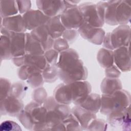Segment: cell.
Returning <instances> with one entry per match:
<instances>
[{
    "label": "cell",
    "instance_id": "obj_1",
    "mask_svg": "<svg viewBox=\"0 0 131 131\" xmlns=\"http://www.w3.org/2000/svg\"><path fill=\"white\" fill-rule=\"evenodd\" d=\"M56 66L59 78L63 83L85 80L88 77V70L74 49L69 48L59 53Z\"/></svg>",
    "mask_w": 131,
    "mask_h": 131
},
{
    "label": "cell",
    "instance_id": "obj_2",
    "mask_svg": "<svg viewBox=\"0 0 131 131\" xmlns=\"http://www.w3.org/2000/svg\"><path fill=\"white\" fill-rule=\"evenodd\" d=\"M101 114L107 116L112 112L123 109L130 105V93L122 89L110 94L101 95Z\"/></svg>",
    "mask_w": 131,
    "mask_h": 131
},
{
    "label": "cell",
    "instance_id": "obj_3",
    "mask_svg": "<svg viewBox=\"0 0 131 131\" xmlns=\"http://www.w3.org/2000/svg\"><path fill=\"white\" fill-rule=\"evenodd\" d=\"M130 105L111 112L107 115L108 125L116 130L130 131L131 130Z\"/></svg>",
    "mask_w": 131,
    "mask_h": 131
},
{
    "label": "cell",
    "instance_id": "obj_4",
    "mask_svg": "<svg viewBox=\"0 0 131 131\" xmlns=\"http://www.w3.org/2000/svg\"><path fill=\"white\" fill-rule=\"evenodd\" d=\"M24 110L30 114L34 122L33 130H48L46 123L48 110L43 104L32 101L25 106Z\"/></svg>",
    "mask_w": 131,
    "mask_h": 131
},
{
    "label": "cell",
    "instance_id": "obj_5",
    "mask_svg": "<svg viewBox=\"0 0 131 131\" xmlns=\"http://www.w3.org/2000/svg\"><path fill=\"white\" fill-rule=\"evenodd\" d=\"M61 21L67 29H76L84 23L82 13L78 6L66 8L60 15Z\"/></svg>",
    "mask_w": 131,
    "mask_h": 131
},
{
    "label": "cell",
    "instance_id": "obj_6",
    "mask_svg": "<svg viewBox=\"0 0 131 131\" xmlns=\"http://www.w3.org/2000/svg\"><path fill=\"white\" fill-rule=\"evenodd\" d=\"M1 33L2 35L8 36L10 38L12 58L26 54V32H14L7 30L3 27H1Z\"/></svg>",
    "mask_w": 131,
    "mask_h": 131
},
{
    "label": "cell",
    "instance_id": "obj_7",
    "mask_svg": "<svg viewBox=\"0 0 131 131\" xmlns=\"http://www.w3.org/2000/svg\"><path fill=\"white\" fill-rule=\"evenodd\" d=\"M83 17L84 22L97 28H102L104 20L100 16L96 4L92 2H85L78 5Z\"/></svg>",
    "mask_w": 131,
    "mask_h": 131
},
{
    "label": "cell",
    "instance_id": "obj_8",
    "mask_svg": "<svg viewBox=\"0 0 131 131\" xmlns=\"http://www.w3.org/2000/svg\"><path fill=\"white\" fill-rule=\"evenodd\" d=\"M110 39L113 50L122 47H129L130 26L127 25H119L110 32Z\"/></svg>",
    "mask_w": 131,
    "mask_h": 131
},
{
    "label": "cell",
    "instance_id": "obj_9",
    "mask_svg": "<svg viewBox=\"0 0 131 131\" xmlns=\"http://www.w3.org/2000/svg\"><path fill=\"white\" fill-rule=\"evenodd\" d=\"M78 31L82 38L96 45L102 43L105 35V31L102 28L94 27L84 22L78 28Z\"/></svg>",
    "mask_w": 131,
    "mask_h": 131
},
{
    "label": "cell",
    "instance_id": "obj_10",
    "mask_svg": "<svg viewBox=\"0 0 131 131\" xmlns=\"http://www.w3.org/2000/svg\"><path fill=\"white\" fill-rule=\"evenodd\" d=\"M72 103L78 105L91 92V85L87 81L80 80L69 83Z\"/></svg>",
    "mask_w": 131,
    "mask_h": 131
},
{
    "label": "cell",
    "instance_id": "obj_11",
    "mask_svg": "<svg viewBox=\"0 0 131 131\" xmlns=\"http://www.w3.org/2000/svg\"><path fill=\"white\" fill-rule=\"evenodd\" d=\"M24 107V104L21 99L10 95L1 100L0 112L1 116L7 115L17 117Z\"/></svg>",
    "mask_w": 131,
    "mask_h": 131
},
{
    "label": "cell",
    "instance_id": "obj_12",
    "mask_svg": "<svg viewBox=\"0 0 131 131\" xmlns=\"http://www.w3.org/2000/svg\"><path fill=\"white\" fill-rule=\"evenodd\" d=\"M36 4L38 9L49 17L60 15L66 8L64 1L37 0Z\"/></svg>",
    "mask_w": 131,
    "mask_h": 131
},
{
    "label": "cell",
    "instance_id": "obj_13",
    "mask_svg": "<svg viewBox=\"0 0 131 131\" xmlns=\"http://www.w3.org/2000/svg\"><path fill=\"white\" fill-rule=\"evenodd\" d=\"M23 17L27 30L31 31L40 26L45 25L50 18L39 9H30L23 14Z\"/></svg>",
    "mask_w": 131,
    "mask_h": 131
},
{
    "label": "cell",
    "instance_id": "obj_14",
    "mask_svg": "<svg viewBox=\"0 0 131 131\" xmlns=\"http://www.w3.org/2000/svg\"><path fill=\"white\" fill-rule=\"evenodd\" d=\"M114 62L123 72H128L131 69L129 47H122L113 51Z\"/></svg>",
    "mask_w": 131,
    "mask_h": 131
},
{
    "label": "cell",
    "instance_id": "obj_15",
    "mask_svg": "<svg viewBox=\"0 0 131 131\" xmlns=\"http://www.w3.org/2000/svg\"><path fill=\"white\" fill-rule=\"evenodd\" d=\"M1 18V27H3L7 30L14 32H26L27 29L23 15H21L20 14H17Z\"/></svg>",
    "mask_w": 131,
    "mask_h": 131
},
{
    "label": "cell",
    "instance_id": "obj_16",
    "mask_svg": "<svg viewBox=\"0 0 131 131\" xmlns=\"http://www.w3.org/2000/svg\"><path fill=\"white\" fill-rule=\"evenodd\" d=\"M30 33L41 43L45 51L53 48L54 39L49 34L45 25L31 31Z\"/></svg>",
    "mask_w": 131,
    "mask_h": 131
},
{
    "label": "cell",
    "instance_id": "obj_17",
    "mask_svg": "<svg viewBox=\"0 0 131 131\" xmlns=\"http://www.w3.org/2000/svg\"><path fill=\"white\" fill-rule=\"evenodd\" d=\"M131 18L130 1H119L116 11V20L119 25H125L130 23Z\"/></svg>",
    "mask_w": 131,
    "mask_h": 131
},
{
    "label": "cell",
    "instance_id": "obj_18",
    "mask_svg": "<svg viewBox=\"0 0 131 131\" xmlns=\"http://www.w3.org/2000/svg\"><path fill=\"white\" fill-rule=\"evenodd\" d=\"M71 113L77 118L83 130H86L92 120L96 118V114L89 111L79 105H75L71 108Z\"/></svg>",
    "mask_w": 131,
    "mask_h": 131
},
{
    "label": "cell",
    "instance_id": "obj_19",
    "mask_svg": "<svg viewBox=\"0 0 131 131\" xmlns=\"http://www.w3.org/2000/svg\"><path fill=\"white\" fill-rule=\"evenodd\" d=\"M45 25L49 34L54 39L61 37L66 29L61 21L60 15L50 17Z\"/></svg>",
    "mask_w": 131,
    "mask_h": 131
},
{
    "label": "cell",
    "instance_id": "obj_20",
    "mask_svg": "<svg viewBox=\"0 0 131 131\" xmlns=\"http://www.w3.org/2000/svg\"><path fill=\"white\" fill-rule=\"evenodd\" d=\"M43 105L47 110H51L59 114L62 117L63 120L71 113V108L69 105L57 102L53 96L48 97Z\"/></svg>",
    "mask_w": 131,
    "mask_h": 131
},
{
    "label": "cell",
    "instance_id": "obj_21",
    "mask_svg": "<svg viewBox=\"0 0 131 131\" xmlns=\"http://www.w3.org/2000/svg\"><path fill=\"white\" fill-rule=\"evenodd\" d=\"M53 97L58 102L69 105L72 103L68 83H62L58 84L53 91Z\"/></svg>",
    "mask_w": 131,
    "mask_h": 131
},
{
    "label": "cell",
    "instance_id": "obj_22",
    "mask_svg": "<svg viewBox=\"0 0 131 131\" xmlns=\"http://www.w3.org/2000/svg\"><path fill=\"white\" fill-rule=\"evenodd\" d=\"M101 103V95L96 93H90L84 100L78 105L96 114L100 111Z\"/></svg>",
    "mask_w": 131,
    "mask_h": 131
},
{
    "label": "cell",
    "instance_id": "obj_23",
    "mask_svg": "<svg viewBox=\"0 0 131 131\" xmlns=\"http://www.w3.org/2000/svg\"><path fill=\"white\" fill-rule=\"evenodd\" d=\"M25 50L26 54L30 55H43L45 52L41 43L30 33L27 32Z\"/></svg>",
    "mask_w": 131,
    "mask_h": 131
},
{
    "label": "cell",
    "instance_id": "obj_24",
    "mask_svg": "<svg viewBox=\"0 0 131 131\" xmlns=\"http://www.w3.org/2000/svg\"><path fill=\"white\" fill-rule=\"evenodd\" d=\"M122 89V85L119 78H104L101 83L100 89L102 94H110Z\"/></svg>",
    "mask_w": 131,
    "mask_h": 131
},
{
    "label": "cell",
    "instance_id": "obj_25",
    "mask_svg": "<svg viewBox=\"0 0 131 131\" xmlns=\"http://www.w3.org/2000/svg\"><path fill=\"white\" fill-rule=\"evenodd\" d=\"M97 59L101 67L107 68L114 64L113 51L102 48L97 53Z\"/></svg>",
    "mask_w": 131,
    "mask_h": 131
},
{
    "label": "cell",
    "instance_id": "obj_26",
    "mask_svg": "<svg viewBox=\"0 0 131 131\" xmlns=\"http://www.w3.org/2000/svg\"><path fill=\"white\" fill-rule=\"evenodd\" d=\"M18 10L16 1H0L1 18H5L17 15Z\"/></svg>",
    "mask_w": 131,
    "mask_h": 131
},
{
    "label": "cell",
    "instance_id": "obj_27",
    "mask_svg": "<svg viewBox=\"0 0 131 131\" xmlns=\"http://www.w3.org/2000/svg\"><path fill=\"white\" fill-rule=\"evenodd\" d=\"M119 1H107V6L104 14V23L108 25H118L116 20V11Z\"/></svg>",
    "mask_w": 131,
    "mask_h": 131
},
{
    "label": "cell",
    "instance_id": "obj_28",
    "mask_svg": "<svg viewBox=\"0 0 131 131\" xmlns=\"http://www.w3.org/2000/svg\"><path fill=\"white\" fill-rule=\"evenodd\" d=\"M25 64L33 66L42 71L49 65L44 55H25Z\"/></svg>",
    "mask_w": 131,
    "mask_h": 131
},
{
    "label": "cell",
    "instance_id": "obj_29",
    "mask_svg": "<svg viewBox=\"0 0 131 131\" xmlns=\"http://www.w3.org/2000/svg\"><path fill=\"white\" fill-rule=\"evenodd\" d=\"M1 49V59L8 60L12 58L11 54V40L9 36L6 35H1L0 40Z\"/></svg>",
    "mask_w": 131,
    "mask_h": 131
},
{
    "label": "cell",
    "instance_id": "obj_30",
    "mask_svg": "<svg viewBox=\"0 0 131 131\" xmlns=\"http://www.w3.org/2000/svg\"><path fill=\"white\" fill-rule=\"evenodd\" d=\"M42 72V71L38 68L28 64H25L19 67L17 71L18 76L22 80H27L33 75Z\"/></svg>",
    "mask_w": 131,
    "mask_h": 131
},
{
    "label": "cell",
    "instance_id": "obj_31",
    "mask_svg": "<svg viewBox=\"0 0 131 131\" xmlns=\"http://www.w3.org/2000/svg\"><path fill=\"white\" fill-rule=\"evenodd\" d=\"M27 85L23 81H17L11 85L9 95L19 99H23L27 93Z\"/></svg>",
    "mask_w": 131,
    "mask_h": 131
},
{
    "label": "cell",
    "instance_id": "obj_32",
    "mask_svg": "<svg viewBox=\"0 0 131 131\" xmlns=\"http://www.w3.org/2000/svg\"><path fill=\"white\" fill-rule=\"evenodd\" d=\"M42 75L44 82H54L59 78L58 70L56 65L49 64L42 71Z\"/></svg>",
    "mask_w": 131,
    "mask_h": 131
},
{
    "label": "cell",
    "instance_id": "obj_33",
    "mask_svg": "<svg viewBox=\"0 0 131 131\" xmlns=\"http://www.w3.org/2000/svg\"><path fill=\"white\" fill-rule=\"evenodd\" d=\"M66 130H82L83 129L75 116L71 113L63 121Z\"/></svg>",
    "mask_w": 131,
    "mask_h": 131
},
{
    "label": "cell",
    "instance_id": "obj_34",
    "mask_svg": "<svg viewBox=\"0 0 131 131\" xmlns=\"http://www.w3.org/2000/svg\"><path fill=\"white\" fill-rule=\"evenodd\" d=\"M17 118L21 124L27 129L33 130L34 122L30 114L26 111H25L24 108L18 116Z\"/></svg>",
    "mask_w": 131,
    "mask_h": 131
},
{
    "label": "cell",
    "instance_id": "obj_35",
    "mask_svg": "<svg viewBox=\"0 0 131 131\" xmlns=\"http://www.w3.org/2000/svg\"><path fill=\"white\" fill-rule=\"evenodd\" d=\"M108 127L107 122L102 119L97 118L92 120L86 128V130H94V131H103L106 130Z\"/></svg>",
    "mask_w": 131,
    "mask_h": 131
},
{
    "label": "cell",
    "instance_id": "obj_36",
    "mask_svg": "<svg viewBox=\"0 0 131 131\" xmlns=\"http://www.w3.org/2000/svg\"><path fill=\"white\" fill-rule=\"evenodd\" d=\"M33 101L43 104L48 98L46 89L43 87H39L34 89L32 94Z\"/></svg>",
    "mask_w": 131,
    "mask_h": 131
},
{
    "label": "cell",
    "instance_id": "obj_37",
    "mask_svg": "<svg viewBox=\"0 0 131 131\" xmlns=\"http://www.w3.org/2000/svg\"><path fill=\"white\" fill-rule=\"evenodd\" d=\"M12 84L10 80L5 78H1L0 80V101L9 95Z\"/></svg>",
    "mask_w": 131,
    "mask_h": 131
},
{
    "label": "cell",
    "instance_id": "obj_38",
    "mask_svg": "<svg viewBox=\"0 0 131 131\" xmlns=\"http://www.w3.org/2000/svg\"><path fill=\"white\" fill-rule=\"evenodd\" d=\"M26 82L29 86L34 89L42 86L44 83L42 72L33 75L26 80Z\"/></svg>",
    "mask_w": 131,
    "mask_h": 131
},
{
    "label": "cell",
    "instance_id": "obj_39",
    "mask_svg": "<svg viewBox=\"0 0 131 131\" xmlns=\"http://www.w3.org/2000/svg\"><path fill=\"white\" fill-rule=\"evenodd\" d=\"M43 55L49 64H56L59 55V53L58 52H57V51L52 48L50 50L46 51Z\"/></svg>",
    "mask_w": 131,
    "mask_h": 131
},
{
    "label": "cell",
    "instance_id": "obj_40",
    "mask_svg": "<svg viewBox=\"0 0 131 131\" xmlns=\"http://www.w3.org/2000/svg\"><path fill=\"white\" fill-rule=\"evenodd\" d=\"M0 130L2 131H21V128L15 122L11 120H6L1 124Z\"/></svg>",
    "mask_w": 131,
    "mask_h": 131
},
{
    "label": "cell",
    "instance_id": "obj_41",
    "mask_svg": "<svg viewBox=\"0 0 131 131\" xmlns=\"http://www.w3.org/2000/svg\"><path fill=\"white\" fill-rule=\"evenodd\" d=\"M79 34L76 29H66L61 37L66 40L69 44L72 43L78 38Z\"/></svg>",
    "mask_w": 131,
    "mask_h": 131
},
{
    "label": "cell",
    "instance_id": "obj_42",
    "mask_svg": "<svg viewBox=\"0 0 131 131\" xmlns=\"http://www.w3.org/2000/svg\"><path fill=\"white\" fill-rule=\"evenodd\" d=\"M69 48V43L68 42L63 38L62 37L54 39L53 49L60 53L64 51Z\"/></svg>",
    "mask_w": 131,
    "mask_h": 131
},
{
    "label": "cell",
    "instance_id": "obj_43",
    "mask_svg": "<svg viewBox=\"0 0 131 131\" xmlns=\"http://www.w3.org/2000/svg\"><path fill=\"white\" fill-rule=\"evenodd\" d=\"M105 75L108 78H119L121 75V71L115 64L105 69Z\"/></svg>",
    "mask_w": 131,
    "mask_h": 131
},
{
    "label": "cell",
    "instance_id": "obj_44",
    "mask_svg": "<svg viewBox=\"0 0 131 131\" xmlns=\"http://www.w3.org/2000/svg\"><path fill=\"white\" fill-rule=\"evenodd\" d=\"M18 12L24 14L31 9V2L30 1H16Z\"/></svg>",
    "mask_w": 131,
    "mask_h": 131
},
{
    "label": "cell",
    "instance_id": "obj_45",
    "mask_svg": "<svg viewBox=\"0 0 131 131\" xmlns=\"http://www.w3.org/2000/svg\"><path fill=\"white\" fill-rule=\"evenodd\" d=\"M102 44L103 45V46L104 47V48L113 51V49L111 45V41L110 39V32H108L106 34H105Z\"/></svg>",
    "mask_w": 131,
    "mask_h": 131
},
{
    "label": "cell",
    "instance_id": "obj_46",
    "mask_svg": "<svg viewBox=\"0 0 131 131\" xmlns=\"http://www.w3.org/2000/svg\"><path fill=\"white\" fill-rule=\"evenodd\" d=\"M25 55L15 57L12 58V61L13 64L18 67H20L22 66L25 64Z\"/></svg>",
    "mask_w": 131,
    "mask_h": 131
}]
</instances>
